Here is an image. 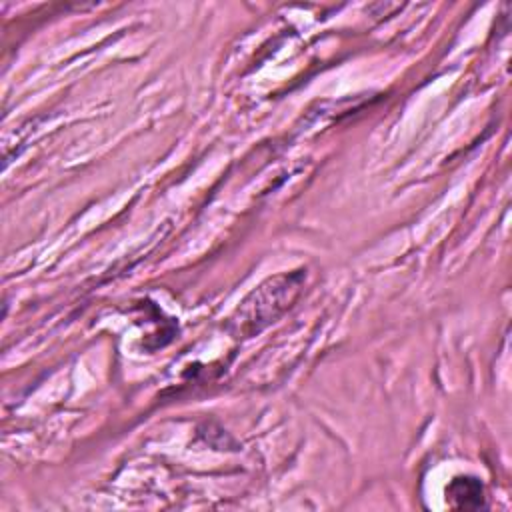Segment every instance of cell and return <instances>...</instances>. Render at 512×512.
<instances>
[{"instance_id":"obj_2","label":"cell","mask_w":512,"mask_h":512,"mask_svg":"<svg viewBox=\"0 0 512 512\" xmlns=\"http://www.w3.org/2000/svg\"><path fill=\"white\" fill-rule=\"evenodd\" d=\"M446 498L454 508H480L484 506V488L472 476H458L448 484Z\"/></svg>"},{"instance_id":"obj_1","label":"cell","mask_w":512,"mask_h":512,"mask_svg":"<svg viewBox=\"0 0 512 512\" xmlns=\"http://www.w3.org/2000/svg\"><path fill=\"white\" fill-rule=\"evenodd\" d=\"M302 280V272L284 274L268 280L256 292H252V296L238 308V318L232 320L238 324L236 334L250 336L274 322L286 308H290L292 300L302 288Z\"/></svg>"}]
</instances>
